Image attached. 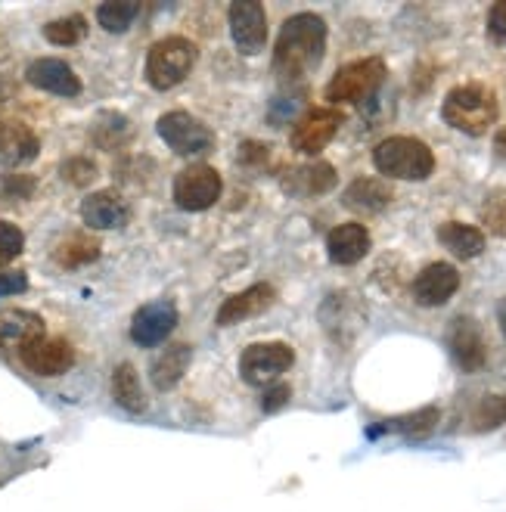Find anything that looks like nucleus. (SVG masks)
I'll use <instances>...</instances> for the list:
<instances>
[{"label":"nucleus","mask_w":506,"mask_h":512,"mask_svg":"<svg viewBox=\"0 0 506 512\" xmlns=\"http://www.w3.org/2000/svg\"><path fill=\"white\" fill-rule=\"evenodd\" d=\"M326 50V22L314 13H299L283 22L274 50V69L280 78H302L320 66Z\"/></svg>","instance_id":"1"},{"label":"nucleus","mask_w":506,"mask_h":512,"mask_svg":"<svg viewBox=\"0 0 506 512\" xmlns=\"http://www.w3.org/2000/svg\"><path fill=\"white\" fill-rule=\"evenodd\" d=\"M441 115L451 128L469 137H482L497 122V97L485 84H460L444 97Z\"/></svg>","instance_id":"2"},{"label":"nucleus","mask_w":506,"mask_h":512,"mask_svg":"<svg viewBox=\"0 0 506 512\" xmlns=\"http://www.w3.org/2000/svg\"><path fill=\"white\" fill-rule=\"evenodd\" d=\"M379 174L395 180H426L435 171L432 149L416 137H389L373 149Z\"/></svg>","instance_id":"3"},{"label":"nucleus","mask_w":506,"mask_h":512,"mask_svg":"<svg viewBox=\"0 0 506 512\" xmlns=\"http://www.w3.org/2000/svg\"><path fill=\"white\" fill-rule=\"evenodd\" d=\"M196 66V44L174 35V38H162L159 44H153L150 56H146V81H150L156 90H171L181 84L190 69Z\"/></svg>","instance_id":"4"},{"label":"nucleus","mask_w":506,"mask_h":512,"mask_svg":"<svg viewBox=\"0 0 506 512\" xmlns=\"http://www.w3.org/2000/svg\"><path fill=\"white\" fill-rule=\"evenodd\" d=\"M385 81V63L379 56H367V59H357V63H348L342 66L333 81L326 84V100L330 103H364L370 100L376 90L382 87Z\"/></svg>","instance_id":"5"},{"label":"nucleus","mask_w":506,"mask_h":512,"mask_svg":"<svg viewBox=\"0 0 506 512\" xmlns=\"http://www.w3.org/2000/svg\"><path fill=\"white\" fill-rule=\"evenodd\" d=\"M159 137L177 156H205L215 149V134L208 131L196 115L174 109L159 118Z\"/></svg>","instance_id":"6"},{"label":"nucleus","mask_w":506,"mask_h":512,"mask_svg":"<svg viewBox=\"0 0 506 512\" xmlns=\"http://www.w3.org/2000/svg\"><path fill=\"white\" fill-rule=\"evenodd\" d=\"M221 199V174L212 165H190L174 177V202L184 212H205Z\"/></svg>","instance_id":"7"},{"label":"nucleus","mask_w":506,"mask_h":512,"mask_svg":"<svg viewBox=\"0 0 506 512\" xmlns=\"http://www.w3.org/2000/svg\"><path fill=\"white\" fill-rule=\"evenodd\" d=\"M292 348L286 342H258L249 345L240 357V373L249 385H274L280 373L292 367Z\"/></svg>","instance_id":"8"},{"label":"nucleus","mask_w":506,"mask_h":512,"mask_svg":"<svg viewBox=\"0 0 506 512\" xmlns=\"http://www.w3.org/2000/svg\"><path fill=\"white\" fill-rule=\"evenodd\" d=\"M230 35L240 53L255 56L267 44V13L258 0H236L230 4Z\"/></svg>","instance_id":"9"},{"label":"nucleus","mask_w":506,"mask_h":512,"mask_svg":"<svg viewBox=\"0 0 506 512\" xmlns=\"http://www.w3.org/2000/svg\"><path fill=\"white\" fill-rule=\"evenodd\" d=\"M342 112L339 109H311L305 112L292 128V149H299L305 156H317L320 149L336 137L342 128Z\"/></svg>","instance_id":"10"},{"label":"nucleus","mask_w":506,"mask_h":512,"mask_svg":"<svg viewBox=\"0 0 506 512\" xmlns=\"http://www.w3.org/2000/svg\"><path fill=\"white\" fill-rule=\"evenodd\" d=\"M22 364L32 370L35 376H63L75 364V348L66 339H35L32 345H25L19 351Z\"/></svg>","instance_id":"11"},{"label":"nucleus","mask_w":506,"mask_h":512,"mask_svg":"<svg viewBox=\"0 0 506 512\" xmlns=\"http://www.w3.org/2000/svg\"><path fill=\"white\" fill-rule=\"evenodd\" d=\"M177 326V308L171 301H150L143 305L134 320H131V339L143 348H156L162 345Z\"/></svg>","instance_id":"12"},{"label":"nucleus","mask_w":506,"mask_h":512,"mask_svg":"<svg viewBox=\"0 0 506 512\" xmlns=\"http://www.w3.org/2000/svg\"><path fill=\"white\" fill-rule=\"evenodd\" d=\"M457 289H460V274L448 261H435L423 267L420 277L413 280V298H416V305H423V308L444 305Z\"/></svg>","instance_id":"13"},{"label":"nucleus","mask_w":506,"mask_h":512,"mask_svg":"<svg viewBox=\"0 0 506 512\" xmlns=\"http://www.w3.org/2000/svg\"><path fill=\"white\" fill-rule=\"evenodd\" d=\"M448 348H451V357L457 360V367L463 373H479L488 360L482 329L475 326V320H469V317L454 320L451 333H448Z\"/></svg>","instance_id":"14"},{"label":"nucleus","mask_w":506,"mask_h":512,"mask_svg":"<svg viewBox=\"0 0 506 512\" xmlns=\"http://www.w3.org/2000/svg\"><path fill=\"white\" fill-rule=\"evenodd\" d=\"M25 78L32 87L47 90V94H56V97H78L81 94L78 75L72 72L69 63H63V59H35V63L25 69Z\"/></svg>","instance_id":"15"},{"label":"nucleus","mask_w":506,"mask_h":512,"mask_svg":"<svg viewBox=\"0 0 506 512\" xmlns=\"http://www.w3.org/2000/svg\"><path fill=\"white\" fill-rule=\"evenodd\" d=\"M81 218L87 227H94V230H118V227L128 224L131 208L115 190H100V193H91L81 202Z\"/></svg>","instance_id":"16"},{"label":"nucleus","mask_w":506,"mask_h":512,"mask_svg":"<svg viewBox=\"0 0 506 512\" xmlns=\"http://www.w3.org/2000/svg\"><path fill=\"white\" fill-rule=\"evenodd\" d=\"M41 336H44V320L38 314L22 311V308L0 311V354L22 351L25 345H32Z\"/></svg>","instance_id":"17"},{"label":"nucleus","mask_w":506,"mask_h":512,"mask_svg":"<svg viewBox=\"0 0 506 512\" xmlns=\"http://www.w3.org/2000/svg\"><path fill=\"white\" fill-rule=\"evenodd\" d=\"M38 153H41V140L32 128L22 122H0V165L19 168L38 159Z\"/></svg>","instance_id":"18"},{"label":"nucleus","mask_w":506,"mask_h":512,"mask_svg":"<svg viewBox=\"0 0 506 512\" xmlns=\"http://www.w3.org/2000/svg\"><path fill=\"white\" fill-rule=\"evenodd\" d=\"M277 301V289L267 286V283H255L246 292L233 295L224 301V308L218 311V326H233V323H243L249 317L264 314Z\"/></svg>","instance_id":"19"},{"label":"nucleus","mask_w":506,"mask_h":512,"mask_svg":"<svg viewBox=\"0 0 506 512\" xmlns=\"http://www.w3.org/2000/svg\"><path fill=\"white\" fill-rule=\"evenodd\" d=\"M370 252V230L364 224H339L326 236V255L333 264H357Z\"/></svg>","instance_id":"20"},{"label":"nucleus","mask_w":506,"mask_h":512,"mask_svg":"<svg viewBox=\"0 0 506 512\" xmlns=\"http://www.w3.org/2000/svg\"><path fill=\"white\" fill-rule=\"evenodd\" d=\"M336 187V168L326 165V162H314V165H302V168H292L286 177H283V190L292 193V196H302V199H311V196H323Z\"/></svg>","instance_id":"21"},{"label":"nucleus","mask_w":506,"mask_h":512,"mask_svg":"<svg viewBox=\"0 0 506 512\" xmlns=\"http://www.w3.org/2000/svg\"><path fill=\"white\" fill-rule=\"evenodd\" d=\"M190 360H193V348L190 345H171V348H165L153 364H150V379H153V385L159 388V391H168V388H174L177 382L184 379V373H187V367H190Z\"/></svg>","instance_id":"22"},{"label":"nucleus","mask_w":506,"mask_h":512,"mask_svg":"<svg viewBox=\"0 0 506 512\" xmlns=\"http://www.w3.org/2000/svg\"><path fill=\"white\" fill-rule=\"evenodd\" d=\"M389 202H392V187L379 177H361L345 190V205L354 208V212H364V215L382 212Z\"/></svg>","instance_id":"23"},{"label":"nucleus","mask_w":506,"mask_h":512,"mask_svg":"<svg viewBox=\"0 0 506 512\" xmlns=\"http://www.w3.org/2000/svg\"><path fill=\"white\" fill-rule=\"evenodd\" d=\"M438 239L444 249H451L457 258H479L485 252V233L460 221H448L438 227Z\"/></svg>","instance_id":"24"},{"label":"nucleus","mask_w":506,"mask_h":512,"mask_svg":"<svg viewBox=\"0 0 506 512\" xmlns=\"http://www.w3.org/2000/svg\"><path fill=\"white\" fill-rule=\"evenodd\" d=\"M112 398L118 407H125L128 413H140L146 407L143 388H140V376L131 364H118L112 373Z\"/></svg>","instance_id":"25"},{"label":"nucleus","mask_w":506,"mask_h":512,"mask_svg":"<svg viewBox=\"0 0 506 512\" xmlns=\"http://www.w3.org/2000/svg\"><path fill=\"white\" fill-rule=\"evenodd\" d=\"M56 264L63 267H81V264H91L100 258V243L94 236H84V233H75L69 239H63V243L56 246L53 252Z\"/></svg>","instance_id":"26"},{"label":"nucleus","mask_w":506,"mask_h":512,"mask_svg":"<svg viewBox=\"0 0 506 512\" xmlns=\"http://www.w3.org/2000/svg\"><path fill=\"white\" fill-rule=\"evenodd\" d=\"M140 16V4L137 0H109V4L97 7V22L112 35H122L134 25V19Z\"/></svg>","instance_id":"27"},{"label":"nucleus","mask_w":506,"mask_h":512,"mask_svg":"<svg viewBox=\"0 0 506 512\" xmlns=\"http://www.w3.org/2000/svg\"><path fill=\"white\" fill-rule=\"evenodd\" d=\"M506 423V398L503 395H485L469 413V429L472 432H491Z\"/></svg>","instance_id":"28"},{"label":"nucleus","mask_w":506,"mask_h":512,"mask_svg":"<svg viewBox=\"0 0 506 512\" xmlns=\"http://www.w3.org/2000/svg\"><path fill=\"white\" fill-rule=\"evenodd\" d=\"M435 426H438V410L435 407H426V410H416V413L389 419V423H385L382 429L385 432H398L404 438H426Z\"/></svg>","instance_id":"29"},{"label":"nucleus","mask_w":506,"mask_h":512,"mask_svg":"<svg viewBox=\"0 0 506 512\" xmlns=\"http://www.w3.org/2000/svg\"><path fill=\"white\" fill-rule=\"evenodd\" d=\"M84 35H87V19L84 16H66V19H53V22L44 25V38L50 44H59V47H72Z\"/></svg>","instance_id":"30"},{"label":"nucleus","mask_w":506,"mask_h":512,"mask_svg":"<svg viewBox=\"0 0 506 512\" xmlns=\"http://www.w3.org/2000/svg\"><path fill=\"white\" fill-rule=\"evenodd\" d=\"M482 224L494 236H506V190H491L482 205Z\"/></svg>","instance_id":"31"},{"label":"nucleus","mask_w":506,"mask_h":512,"mask_svg":"<svg viewBox=\"0 0 506 512\" xmlns=\"http://www.w3.org/2000/svg\"><path fill=\"white\" fill-rule=\"evenodd\" d=\"M25 249V236L16 224L10 221H0V267L16 261Z\"/></svg>","instance_id":"32"},{"label":"nucleus","mask_w":506,"mask_h":512,"mask_svg":"<svg viewBox=\"0 0 506 512\" xmlns=\"http://www.w3.org/2000/svg\"><path fill=\"white\" fill-rule=\"evenodd\" d=\"M63 177L69 180V184H75V187H87L97 177V165L91 159H69L63 165Z\"/></svg>","instance_id":"33"},{"label":"nucleus","mask_w":506,"mask_h":512,"mask_svg":"<svg viewBox=\"0 0 506 512\" xmlns=\"http://www.w3.org/2000/svg\"><path fill=\"white\" fill-rule=\"evenodd\" d=\"M289 398H292V388H289V385H283V382H274V385H267V388H264L261 410H264V413H274V410L286 407V404H289Z\"/></svg>","instance_id":"34"},{"label":"nucleus","mask_w":506,"mask_h":512,"mask_svg":"<svg viewBox=\"0 0 506 512\" xmlns=\"http://www.w3.org/2000/svg\"><path fill=\"white\" fill-rule=\"evenodd\" d=\"M488 35H491V41L506 47V0H497V4L488 10Z\"/></svg>","instance_id":"35"},{"label":"nucleus","mask_w":506,"mask_h":512,"mask_svg":"<svg viewBox=\"0 0 506 512\" xmlns=\"http://www.w3.org/2000/svg\"><path fill=\"white\" fill-rule=\"evenodd\" d=\"M25 289H28V277L22 274V270H0V298L19 295Z\"/></svg>","instance_id":"36"},{"label":"nucleus","mask_w":506,"mask_h":512,"mask_svg":"<svg viewBox=\"0 0 506 512\" xmlns=\"http://www.w3.org/2000/svg\"><path fill=\"white\" fill-rule=\"evenodd\" d=\"M267 156H271V153H267V146H261V143H243V149H240V159L243 162H267Z\"/></svg>","instance_id":"37"},{"label":"nucleus","mask_w":506,"mask_h":512,"mask_svg":"<svg viewBox=\"0 0 506 512\" xmlns=\"http://www.w3.org/2000/svg\"><path fill=\"white\" fill-rule=\"evenodd\" d=\"M494 149H497V156H503V159H506V128L494 137Z\"/></svg>","instance_id":"38"},{"label":"nucleus","mask_w":506,"mask_h":512,"mask_svg":"<svg viewBox=\"0 0 506 512\" xmlns=\"http://www.w3.org/2000/svg\"><path fill=\"white\" fill-rule=\"evenodd\" d=\"M497 320H500V329H503V336H506V298L500 301V308H497Z\"/></svg>","instance_id":"39"}]
</instances>
